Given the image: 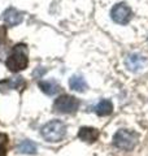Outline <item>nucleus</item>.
Listing matches in <instances>:
<instances>
[{
    "mask_svg": "<svg viewBox=\"0 0 148 156\" xmlns=\"http://www.w3.org/2000/svg\"><path fill=\"white\" fill-rule=\"evenodd\" d=\"M38 85H39V89L49 96L56 95L60 91V85L56 81H41Z\"/></svg>",
    "mask_w": 148,
    "mask_h": 156,
    "instance_id": "nucleus-10",
    "label": "nucleus"
},
{
    "mask_svg": "<svg viewBox=\"0 0 148 156\" xmlns=\"http://www.w3.org/2000/svg\"><path fill=\"white\" fill-rule=\"evenodd\" d=\"M42 136L49 143H56L64 139V136L66 134V126L64 122L58 120H52L47 122L46 125H43V128L41 130Z\"/></svg>",
    "mask_w": 148,
    "mask_h": 156,
    "instance_id": "nucleus-2",
    "label": "nucleus"
},
{
    "mask_svg": "<svg viewBox=\"0 0 148 156\" xmlns=\"http://www.w3.org/2000/svg\"><path fill=\"white\" fill-rule=\"evenodd\" d=\"M5 34H7L5 29H4V27H0V46H2L3 43L5 42Z\"/></svg>",
    "mask_w": 148,
    "mask_h": 156,
    "instance_id": "nucleus-15",
    "label": "nucleus"
},
{
    "mask_svg": "<svg viewBox=\"0 0 148 156\" xmlns=\"http://www.w3.org/2000/svg\"><path fill=\"white\" fill-rule=\"evenodd\" d=\"M25 85V81L22 77H13V78H8V80L0 81V89L2 90H16V89H21Z\"/></svg>",
    "mask_w": 148,
    "mask_h": 156,
    "instance_id": "nucleus-9",
    "label": "nucleus"
},
{
    "mask_svg": "<svg viewBox=\"0 0 148 156\" xmlns=\"http://www.w3.org/2000/svg\"><path fill=\"white\" fill-rule=\"evenodd\" d=\"M113 111V104L111 100L108 99H103L101 101H99V104L95 107V112L99 116H108L111 115Z\"/></svg>",
    "mask_w": 148,
    "mask_h": 156,
    "instance_id": "nucleus-13",
    "label": "nucleus"
},
{
    "mask_svg": "<svg viewBox=\"0 0 148 156\" xmlns=\"http://www.w3.org/2000/svg\"><path fill=\"white\" fill-rule=\"evenodd\" d=\"M2 18L7 26H16L22 22L23 17H22V13L17 11L16 8H8L7 11H4Z\"/></svg>",
    "mask_w": 148,
    "mask_h": 156,
    "instance_id": "nucleus-7",
    "label": "nucleus"
},
{
    "mask_svg": "<svg viewBox=\"0 0 148 156\" xmlns=\"http://www.w3.org/2000/svg\"><path fill=\"white\" fill-rule=\"evenodd\" d=\"M111 17L118 25H126V23L130 22L132 13H131V9L127 7L125 3H120V4H116V5L112 8Z\"/></svg>",
    "mask_w": 148,
    "mask_h": 156,
    "instance_id": "nucleus-5",
    "label": "nucleus"
},
{
    "mask_svg": "<svg viewBox=\"0 0 148 156\" xmlns=\"http://www.w3.org/2000/svg\"><path fill=\"white\" fill-rule=\"evenodd\" d=\"M138 143V135L134 131H130L127 129H121L113 135V144L115 147L123 150V151H131Z\"/></svg>",
    "mask_w": 148,
    "mask_h": 156,
    "instance_id": "nucleus-3",
    "label": "nucleus"
},
{
    "mask_svg": "<svg viewBox=\"0 0 148 156\" xmlns=\"http://www.w3.org/2000/svg\"><path fill=\"white\" fill-rule=\"evenodd\" d=\"M7 143H8V136L5 134L0 133V156H7Z\"/></svg>",
    "mask_w": 148,
    "mask_h": 156,
    "instance_id": "nucleus-14",
    "label": "nucleus"
},
{
    "mask_svg": "<svg viewBox=\"0 0 148 156\" xmlns=\"http://www.w3.org/2000/svg\"><path fill=\"white\" fill-rule=\"evenodd\" d=\"M78 138L82 139L83 142L93 143L99 138V130L95 128H87V126H85V128H81L79 131H78Z\"/></svg>",
    "mask_w": 148,
    "mask_h": 156,
    "instance_id": "nucleus-8",
    "label": "nucleus"
},
{
    "mask_svg": "<svg viewBox=\"0 0 148 156\" xmlns=\"http://www.w3.org/2000/svg\"><path fill=\"white\" fill-rule=\"evenodd\" d=\"M29 51H27V46L23 44V43H19V44L14 46L13 50L11 52V55L8 56L5 64L7 68L11 72H19L23 70L29 64Z\"/></svg>",
    "mask_w": 148,
    "mask_h": 156,
    "instance_id": "nucleus-1",
    "label": "nucleus"
},
{
    "mask_svg": "<svg viewBox=\"0 0 148 156\" xmlns=\"http://www.w3.org/2000/svg\"><path fill=\"white\" fill-rule=\"evenodd\" d=\"M79 108V101L72 95H61L53 103V111L61 115L74 113Z\"/></svg>",
    "mask_w": 148,
    "mask_h": 156,
    "instance_id": "nucleus-4",
    "label": "nucleus"
},
{
    "mask_svg": "<svg viewBox=\"0 0 148 156\" xmlns=\"http://www.w3.org/2000/svg\"><path fill=\"white\" fill-rule=\"evenodd\" d=\"M69 86L70 89L78 92H85L87 90V83L85 81V78L81 76H73L70 80H69Z\"/></svg>",
    "mask_w": 148,
    "mask_h": 156,
    "instance_id": "nucleus-11",
    "label": "nucleus"
},
{
    "mask_svg": "<svg viewBox=\"0 0 148 156\" xmlns=\"http://www.w3.org/2000/svg\"><path fill=\"white\" fill-rule=\"evenodd\" d=\"M126 68L131 72H139L142 69H144L147 65V58L142 55H138V53H131L126 57L125 60Z\"/></svg>",
    "mask_w": 148,
    "mask_h": 156,
    "instance_id": "nucleus-6",
    "label": "nucleus"
},
{
    "mask_svg": "<svg viewBox=\"0 0 148 156\" xmlns=\"http://www.w3.org/2000/svg\"><path fill=\"white\" fill-rule=\"evenodd\" d=\"M17 151L19 154H26V155H35L37 151H38V147L37 144L33 142V140H22L21 143L18 144L17 147Z\"/></svg>",
    "mask_w": 148,
    "mask_h": 156,
    "instance_id": "nucleus-12",
    "label": "nucleus"
}]
</instances>
